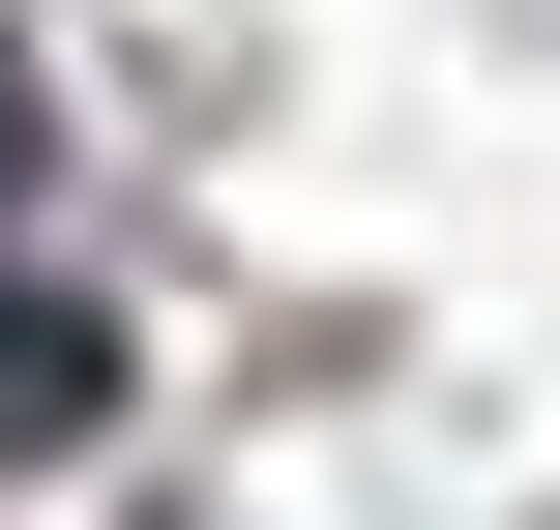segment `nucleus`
<instances>
[{
  "label": "nucleus",
  "mask_w": 560,
  "mask_h": 530,
  "mask_svg": "<svg viewBox=\"0 0 560 530\" xmlns=\"http://www.w3.org/2000/svg\"><path fill=\"white\" fill-rule=\"evenodd\" d=\"M89 384H118L89 295H0V443H89Z\"/></svg>",
  "instance_id": "f257e3e1"
},
{
  "label": "nucleus",
  "mask_w": 560,
  "mask_h": 530,
  "mask_svg": "<svg viewBox=\"0 0 560 530\" xmlns=\"http://www.w3.org/2000/svg\"><path fill=\"white\" fill-rule=\"evenodd\" d=\"M0 177H30V89H0Z\"/></svg>",
  "instance_id": "f03ea898"
}]
</instances>
